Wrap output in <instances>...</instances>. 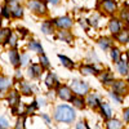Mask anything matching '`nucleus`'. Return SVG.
<instances>
[{"instance_id": "obj_1", "label": "nucleus", "mask_w": 129, "mask_h": 129, "mask_svg": "<svg viewBox=\"0 0 129 129\" xmlns=\"http://www.w3.org/2000/svg\"><path fill=\"white\" fill-rule=\"evenodd\" d=\"M53 117H54V120L58 121V123H72L75 120V117H76V114H75L74 109L67 105H59L56 107L54 110V115H53Z\"/></svg>"}, {"instance_id": "obj_2", "label": "nucleus", "mask_w": 129, "mask_h": 129, "mask_svg": "<svg viewBox=\"0 0 129 129\" xmlns=\"http://www.w3.org/2000/svg\"><path fill=\"white\" fill-rule=\"evenodd\" d=\"M70 88L72 89V93H75L76 95H85L89 92V85L85 81L76 80V79L71 81V87Z\"/></svg>"}, {"instance_id": "obj_3", "label": "nucleus", "mask_w": 129, "mask_h": 129, "mask_svg": "<svg viewBox=\"0 0 129 129\" xmlns=\"http://www.w3.org/2000/svg\"><path fill=\"white\" fill-rule=\"evenodd\" d=\"M28 8L38 14H45L48 12V8H47V4L44 0H30Z\"/></svg>"}, {"instance_id": "obj_4", "label": "nucleus", "mask_w": 129, "mask_h": 129, "mask_svg": "<svg viewBox=\"0 0 129 129\" xmlns=\"http://www.w3.org/2000/svg\"><path fill=\"white\" fill-rule=\"evenodd\" d=\"M52 22H53V25H56L59 30H61V28H66V30H69V28L72 27L74 21H72V18H70L69 16H63V17H59V18L53 19Z\"/></svg>"}, {"instance_id": "obj_5", "label": "nucleus", "mask_w": 129, "mask_h": 129, "mask_svg": "<svg viewBox=\"0 0 129 129\" xmlns=\"http://www.w3.org/2000/svg\"><path fill=\"white\" fill-rule=\"evenodd\" d=\"M57 94L61 100L63 101H70L72 98V89L67 85H58V89H57Z\"/></svg>"}, {"instance_id": "obj_6", "label": "nucleus", "mask_w": 129, "mask_h": 129, "mask_svg": "<svg viewBox=\"0 0 129 129\" xmlns=\"http://www.w3.org/2000/svg\"><path fill=\"white\" fill-rule=\"evenodd\" d=\"M9 9H10V13L14 18H21L23 17V8L18 4L17 0H12L9 2Z\"/></svg>"}, {"instance_id": "obj_7", "label": "nucleus", "mask_w": 129, "mask_h": 129, "mask_svg": "<svg viewBox=\"0 0 129 129\" xmlns=\"http://www.w3.org/2000/svg\"><path fill=\"white\" fill-rule=\"evenodd\" d=\"M43 70H44V67H43L40 63L39 64L38 63H32L31 66L28 67V70H27V75L31 79H36L43 74Z\"/></svg>"}, {"instance_id": "obj_8", "label": "nucleus", "mask_w": 129, "mask_h": 129, "mask_svg": "<svg viewBox=\"0 0 129 129\" xmlns=\"http://www.w3.org/2000/svg\"><path fill=\"white\" fill-rule=\"evenodd\" d=\"M102 9L105 10V13L107 14H112L116 12L117 4L115 0H102Z\"/></svg>"}, {"instance_id": "obj_9", "label": "nucleus", "mask_w": 129, "mask_h": 129, "mask_svg": "<svg viewBox=\"0 0 129 129\" xmlns=\"http://www.w3.org/2000/svg\"><path fill=\"white\" fill-rule=\"evenodd\" d=\"M112 90L115 93H117L119 95H123V94H126L128 87H126V84L124 81L117 80V81H112Z\"/></svg>"}, {"instance_id": "obj_10", "label": "nucleus", "mask_w": 129, "mask_h": 129, "mask_svg": "<svg viewBox=\"0 0 129 129\" xmlns=\"http://www.w3.org/2000/svg\"><path fill=\"white\" fill-rule=\"evenodd\" d=\"M9 61L12 63V66L18 69L21 66V62H19V53L16 48H12L9 50Z\"/></svg>"}, {"instance_id": "obj_11", "label": "nucleus", "mask_w": 129, "mask_h": 129, "mask_svg": "<svg viewBox=\"0 0 129 129\" xmlns=\"http://www.w3.org/2000/svg\"><path fill=\"white\" fill-rule=\"evenodd\" d=\"M109 30H110V32L115 36L117 32H119L120 30H121V22L117 18H112V19H110V22H109Z\"/></svg>"}, {"instance_id": "obj_12", "label": "nucleus", "mask_w": 129, "mask_h": 129, "mask_svg": "<svg viewBox=\"0 0 129 129\" xmlns=\"http://www.w3.org/2000/svg\"><path fill=\"white\" fill-rule=\"evenodd\" d=\"M116 40L121 43V44H125V43H129V28H124V30H120L117 34L115 35Z\"/></svg>"}, {"instance_id": "obj_13", "label": "nucleus", "mask_w": 129, "mask_h": 129, "mask_svg": "<svg viewBox=\"0 0 129 129\" xmlns=\"http://www.w3.org/2000/svg\"><path fill=\"white\" fill-rule=\"evenodd\" d=\"M80 72L83 75H98L100 70L95 69L93 64H84V66L80 67Z\"/></svg>"}, {"instance_id": "obj_14", "label": "nucleus", "mask_w": 129, "mask_h": 129, "mask_svg": "<svg viewBox=\"0 0 129 129\" xmlns=\"http://www.w3.org/2000/svg\"><path fill=\"white\" fill-rule=\"evenodd\" d=\"M8 102H9L10 107H14V106L19 105L21 98H19V94H18V92H16V90L9 92V95H8Z\"/></svg>"}, {"instance_id": "obj_15", "label": "nucleus", "mask_w": 129, "mask_h": 129, "mask_svg": "<svg viewBox=\"0 0 129 129\" xmlns=\"http://www.w3.org/2000/svg\"><path fill=\"white\" fill-rule=\"evenodd\" d=\"M58 39H61L62 41H66V43H72L74 36L66 28H61V31H58Z\"/></svg>"}, {"instance_id": "obj_16", "label": "nucleus", "mask_w": 129, "mask_h": 129, "mask_svg": "<svg viewBox=\"0 0 129 129\" xmlns=\"http://www.w3.org/2000/svg\"><path fill=\"white\" fill-rule=\"evenodd\" d=\"M85 103H88V106H90V107H93V109H95V107L100 106L101 101H100V98H98V95L94 94V93H92V94L88 95V98H87V101H85Z\"/></svg>"}, {"instance_id": "obj_17", "label": "nucleus", "mask_w": 129, "mask_h": 129, "mask_svg": "<svg viewBox=\"0 0 129 129\" xmlns=\"http://www.w3.org/2000/svg\"><path fill=\"white\" fill-rule=\"evenodd\" d=\"M70 102H72V105L76 109H84L85 107V100L83 98V95H72Z\"/></svg>"}, {"instance_id": "obj_18", "label": "nucleus", "mask_w": 129, "mask_h": 129, "mask_svg": "<svg viewBox=\"0 0 129 129\" xmlns=\"http://www.w3.org/2000/svg\"><path fill=\"white\" fill-rule=\"evenodd\" d=\"M45 84H47V87L48 88H53V87H58V81H57V78H56V75L54 74H52L49 72L47 75V78H45Z\"/></svg>"}, {"instance_id": "obj_19", "label": "nucleus", "mask_w": 129, "mask_h": 129, "mask_svg": "<svg viewBox=\"0 0 129 129\" xmlns=\"http://www.w3.org/2000/svg\"><path fill=\"white\" fill-rule=\"evenodd\" d=\"M41 31L44 32L45 35L53 34V32H54V27H53V22H52V21H44L43 25H41Z\"/></svg>"}, {"instance_id": "obj_20", "label": "nucleus", "mask_w": 129, "mask_h": 129, "mask_svg": "<svg viewBox=\"0 0 129 129\" xmlns=\"http://www.w3.org/2000/svg\"><path fill=\"white\" fill-rule=\"evenodd\" d=\"M100 107H101V111H102V116L105 117V119H110L112 112H111V107L109 106V103L101 102L100 103Z\"/></svg>"}, {"instance_id": "obj_21", "label": "nucleus", "mask_w": 129, "mask_h": 129, "mask_svg": "<svg viewBox=\"0 0 129 129\" xmlns=\"http://www.w3.org/2000/svg\"><path fill=\"white\" fill-rule=\"evenodd\" d=\"M117 64V71H119L121 75H126L128 71H129V67H128V62L124 61V59H119L116 62Z\"/></svg>"}, {"instance_id": "obj_22", "label": "nucleus", "mask_w": 129, "mask_h": 129, "mask_svg": "<svg viewBox=\"0 0 129 129\" xmlns=\"http://www.w3.org/2000/svg\"><path fill=\"white\" fill-rule=\"evenodd\" d=\"M28 48L32 50V52H36V53H44V49H43V47H41V44L39 41H36V40H31L30 43H28Z\"/></svg>"}, {"instance_id": "obj_23", "label": "nucleus", "mask_w": 129, "mask_h": 129, "mask_svg": "<svg viewBox=\"0 0 129 129\" xmlns=\"http://www.w3.org/2000/svg\"><path fill=\"white\" fill-rule=\"evenodd\" d=\"M106 126L109 129H120L123 126V124L117 120V119H107V123H106Z\"/></svg>"}, {"instance_id": "obj_24", "label": "nucleus", "mask_w": 129, "mask_h": 129, "mask_svg": "<svg viewBox=\"0 0 129 129\" xmlns=\"http://www.w3.org/2000/svg\"><path fill=\"white\" fill-rule=\"evenodd\" d=\"M19 88H21V93L25 94V95H30L32 94V88H31V85L26 81H21L19 83Z\"/></svg>"}, {"instance_id": "obj_25", "label": "nucleus", "mask_w": 129, "mask_h": 129, "mask_svg": "<svg viewBox=\"0 0 129 129\" xmlns=\"http://www.w3.org/2000/svg\"><path fill=\"white\" fill-rule=\"evenodd\" d=\"M10 85H12V81H10L8 78L5 76H0V92L7 90Z\"/></svg>"}, {"instance_id": "obj_26", "label": "nucleus", "mask_w": 129, "mask_h": 129, "mask_svg": "<svg viewBox=\"0 0 129 129\" xmlns=\"http://www.w3.org/2000/svg\"><path fill=\"white\" fill-rule=\"evenodd\" d=\"M10 32H12V30H9V28L0 30V44H7L8 36L10 35Z\"/></svg>"}, {"instance_id": "obj_27", "label": "nucleus", "mask_w": 129, "mask_h": 129, "mask_svg": "<svg viewBox=\"0 0 129 129\" xmlns=\"http://www.w3.org/2000/svg\"><path fill=\"white\" fill-rule=\"evenodd\" d=\"M58 58H59V61L62 62V64H63L64 67H67V69H72L74 67V62L69 57L63 56V54H58Z\"/></svg>"}, {"instance_id": "obj_28", "label": "nucleus", "mask_w": 129, "mask_h": 129, "mask_svg": "<svg viewBox=\"0 0 129 129\" xmlns=\"http://www.w3.org/2000/svg\"><path fill=\"white\" fill-rule=\"evenodd\" d=\"M98 44H100V47H101L103 50H106V49H109V48L112 45V41H111V39H109V38H101V39L98 40Z\"/></svg>"}, {"instance_id": "obj_29", "label": "nucleus", "mask_w": 129, "mask_h": 129, "mask_svg": "<svg viewBox=\"0 0 129 129\" xmlns=\"http://www.w3.org/2000/svg\"><path fill=\"white\" fill-rule=\"evenodd\" d=\"M101 81L103 84H112L114 81V76L111 72H103V75H101Z\"/></svg>"}, {"instance_id": "obj_30", "label": "nucleus", "mask_w": 129, "mask_h": 129, "mask_svg": "<svg viewBox=\"0 0 129 129\" xmlns=\"http://www.w3.org/2000/svg\"><path fill=\"white\" fill-rule=\"evenodd\" d=\"M17 41H18V38H17V35L14 34V32L12 31V32H10V35L8 36L7 44H9L12 48H17Z\"/></svg>"}, {"instance_id": "obj_31", "label": "nucleus", "mask_w": 129, "mask_h": 129, "mask_svg": "<svg viewBox=\"0 0 129 129\" xmlns=\"http://www.w3.org/2000/svg\"><path fill=\"white\" fill-rule=\"evenodd\" d=\"M120 17H121V19L124 21L125 23L129 25V5H125V7L123 8L121 13H120Z\"/></svg>"}, {"instance_id": "obj_32", "label": "nucleus", "mask_w": 129, "mask_h": 129, "mask_svg": "<svg viewBox=\"0 0 129 129\" xmlns=\"http://www.w3.org/2000/svg\"><path fill=\"white\" fill-rule=\"evenodd\" d=\"M40 64L44 69H49V66H50V63H49V59L47 58V56L44 54V53H40Z\"/></svg>"}, {"instance_id": "obj_33", "label": "nucleus", "mask_w": 129, "mask_h": 129, "mask_svg": "<svg viewBox=\"0 0 129 129\" xmlns=\"http://www.w3.org/2000/svg\"><path fill=\"white\" fill-rule=\"evenodd\" d=\"M38 109V102L36 101H34L32 102V105H28V106H26V115H31L32 112H34L35 110Z\"/></svg>"}, {"instance_id": "obj_34", "label": "nucleus", "mask_w": 129, "mask_h": 129, "mask_svg": "<svg viewBox=\"0 0 129 129\" xmlns=\"http://www.w3.org/2000/svg\"><path fill=\"white\" fill-rule=\"evenodd\" d=\"M111 58L114 59V62H117L120 59V52L117 48H112L111 49Z\"/></svg>"}, {"instance_id": "obj_35", "label": "nucleus", "mask_w": 129, "mask_h": 129, "mask_svg": "<svg viewBox=\"0 0 129 129\" xmlns=\"http://www.w3.org/2000/svg\"><path fill=\"white\" fill-rule=\"evenodd\" d=\"M2 16L4 18H10V16H12V13H10V9H9V5H4L3 9H2Z\"/></svg>"}, {"instance_id": "obj_36", "label": "nucleus", "mask_w": 129, "mask_h": 129, "mask_svg": "<svg viewBox=\"0 0 129 129\" xmlns=\"http://www.w3.org/2000/svg\"><path fill=\"white\" fill-rule=\"evenodd\" d=\"M25 121H26V117L25 115H21L19 119L17 120V124H16V128L19 129V128H25Z\"/></svg>"}, {"instance_id": "obj_37", "label": "nucleus", "mask_w": 129, "mask_h": 129, "mask_svg": "<svg viewBox=\"0 0 129 129\" xmlns=\"http://www.w3.org/2000/svg\"><path fill=\"white\" fill-rule=\"evenodd\" d=\"M28 54L27 53H23V54H21L19 56V62H21V66H25V64L28 63Z\"/></svg>"}, {"instance_id": "obj_38", "label": "nucleus", "mask_w": 129, "mask_h": 129, "mask_svg": "<svg viewBox=\"0 0 129 129\" xmlns=\"http://www.w3.org/2000/svg\"><path fill=\"white\" fill-rule=\"evenodd\" d=\"M7 128H9V121L7 117L2 116L0 117V129H7Z\"/></svg>"}, {"instance_id": "obj_39", "label": "nucleus", "mask_w": 129, "mask_h": 129, "mask_svg": "<svg viewBox=\"0 0 129 129\" xmlns=\"http://www.w3.org/2000/svg\"><path fill=\"white\" fill-rule=\"evenodd\" d=\"M75 128H78V129H81V128H84V129H89V126L87 125V123H85V121H79L76 125H75Z\"/></svg>"}, {"instance_id": "obj_40", "label": "nucleus", "mask_w": 129, "mask_h": 129, "mask_svg": "<svg viewBox=\"0 0 129 129\" xmlns=\"http://www.w3.org/2000/svg\"><path fill=\"white\" fill-rule=\"evenodd\" d=\"M110 97H111L112 100H115L116 102H119V103L121 102V98H120V97L117 95V93H115V92H111V93H110Z\"/></svg>"}, {"instance_id": "obj_41", "label": "nucleus", "mask_w": 129, "mask_h": 129, "mask_svg": "<svg viewBox=\"0 0 129 129\" xmlns=\"http://www.w3.org/2000/svg\"><path fill=\"white\" fill-rule=\"evenodd\" d=\"M123 116H124V121H125V123H128V121H129V107H126V109L124 110Z\"/></svg>"}, {"instance_id": "obj_42", "label": "nucleus", "mask_w": 129, "mask_h": 129, "mask_svg": "<svg viewBox=\"0 0 129 129\" xmlns=\"http://www.w3.org/2000/svg\"><path fill=\"white\" fill-rule=\"evenodd\" d=\"M18 32H19V35L22 36V38H23V36H26V35L28 34L27 30H26V28H23V27H19V28H18Z\"/></svg>"}, {"instance_id": "obj_43", "label": "nucleus", "mask_w": 129, "mask_h": 129, "mask_svg": "<svg viewBox=\"0 0 129 129\" xmlns=\"http://www.w3.org/2000/svg\"><path fill=\"white\" fill-rule=\"evenodd\" d=\"M47 2H48L49 4H52V5H57V4L59 3V0H47Z\"/></svg>"}, {"instance_id": "obj_44", "label": "nucleus", "mask_w": 129, "mask_h": 129, "mask_svg": "<svg viewBox=\"0 0 129 129\" xmlns=\"http://www.w3.org/2000/svg\"><path fill=\"white\" fill-rule=\"evenodd\" d=\"M41 116H43V119H44V120H45L47 123H50V119H49V116H48L47 114H43Z\"/></svg>"}, {"instance_id": "obj_45", "label": "nucleus", "mask_w": 129, "mask_h": 129, "mask_svg": "<svg viewBox=\"0 0 129 129\" xmlns=\"http://www.w3.org/2000/svg\"><path fill=\"white\" fill-rule=\"evenodd\" d=\"M16 79H17V80L22 79V74H19V71H17V74H16Z\"/></svg>"}, {"instance_id": "obj_46", "label": "nucleus", "mask_w": 129, "mask_h": 129, "mask_svg": "<svg viewBox=\"0 0 129 129\" xmlns=\"http://www.w3.org/2000/svg\"><path fill=\"white\" fill-rule=\"evenodd\" d=\"M128 88H129V81H128Z\"/></svg>"}, {"instance_id": "obj_47", "label": "nucleus", "mask_w": 129, "mask_h": 129, "mask_svg": "<svg viewBox=\"0 0 129 129\" xmlns=\"http://www.w3.org/2000/svg\"><path fill=\"white\" fill-rule=\"evenodd\" d=\"M0 23H2V18H0Z\"/></svg>"}, {"instance_id": "obj_48", "label": "nucleus", "mask_w": 129, "mask_h": 129, "mask_svg": "<svg viewBox=\"0 0 129 129\" xmlns=\"http://www.w3.org/2000/svg\"><path fill=\"white\" fill-rule=\"evenodd\" d=\"M128 56H129V50H128Z\"/></svg>"}, {"instance_id": "obj_49", "label": "nucleus", "mask_w": 129, "mask_h": 129, "mask_svg": "<svg viewBox=\"0 0 129 129\" xmlns=\"http://www.w3.org/2000/svg\"><path fill=\"white\" fill-rule=\"evenodd\" d=\"M128 5H129V0H128Z\"/></svg>"}]
</instances>
